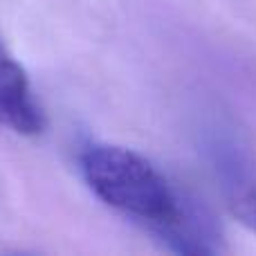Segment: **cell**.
<instances>
[{
	"label": "cell",
	"mask_w": 256,
	"mask_h": 256,
	"mask_svg": "<svg viewBox=\"0 0 256 256\" xmlns=\"http://www.w3.org/2000/svg\"><path fill=\"white\" fill-rule=\"evenodd\" d=\"M0 126L18 135H40L45 112L20 63L0 48Z\"/></svg>",
	"instance_id": "cell-3"
},
{
	"label": "cell",
	"mask_w": 256,
	"mask_h": 256,
	"mask_svg": "<svg viewBox=\"0 0 256 256\" xmlns=\"http://www.w3.org/2000/svg\"><path fill=\"white\" fill-rule=\"evenodd\" d=\"M200 144L227 212L256 234V150L250 137L234 120L212 115L200 126Z\"/></svg>",
	"instance_id": "cell-2"
},
{
	"label": "cell",
	"mask_w": 256,
	"mask_h": 256,
	"mask_svg": "<svg viewBox=\"0 0 256 256\" xmlns=\"http://www.w3.org/2000/svg\"><path fill=\"white\" fill-rule=\"evenodd\" d=\"M79 164L86 184L104 204L142 225L171 252L218 250L209 220L144 155L117 144H90L81 150Z\"/></svg>",
	"instance_id": "cell-1"
}]
</instances>
